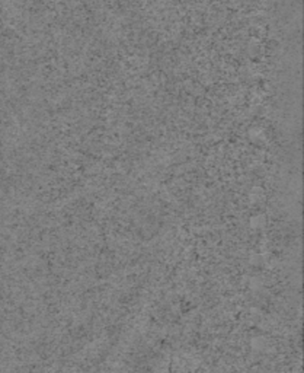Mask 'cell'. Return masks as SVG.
Instances as JSON below:
<instances>
[{"mask_svg": "<svg viewBox=\"0 0 304 373\" xmlns=\"http://www.w3.org/2000/svg\"><path fill=\"white\" fill-rule=\"evenodd\" d=\"M261 255H252V258H250V262L253 264V265H256V264H261Z\"/></svg>", "mask_w": 304, "mask_h": 373, "instance_id": "obj_2", "label": "cell"}, {"mask_svg": "<svg viewBox=\"0 0 304 373\" xmlns=\"http://www.w3.org/2000/svg\"><path fill=\"white\" fill-rule=\"evenodd\" d=\"M265 219H264V216H256V217H252V226L253 227H259V226H264L265 222H264Z\"/></svg>", "mask_w": 304, "mask_h": 373, "instance_id": "obj_1", "label": "cell"}]
</instances>
